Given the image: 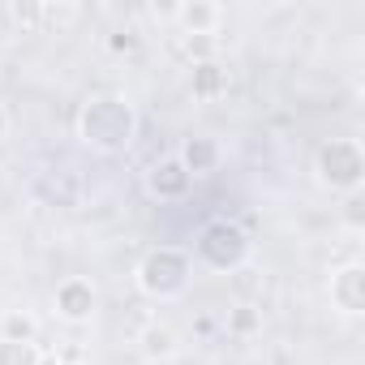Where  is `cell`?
Segmentation results:
<instances>
[{"label": "cell", "instance_id": "obj_1", "mask_svg": "<svg viewBox=\"0 0 365 365\" xmlns=\"http://www.w3.org/2000/svg\"><path fill=\"white\" fill-rule=\"evenodd\" d=\"M78 138L82 146L99 155H125L138 138V112L120 95H95L78 112Z\"/></svg>", "mask_w": 365, "mask_h": 365}, {"label": "cell", "instance_id": "obj_2", "mask_svg": "<svg viewBox=\"0 0 365 365\" xmlns=\"http://www.w3.org/2000/svg\"><path fill=\"white\" fill-rule=\"evenodd\" d=\"M133 279H138L142 297H150V301H176V297H185L190 284H194V258L185 250H176V245H159V250H150L138 262Z\"/></svg>", "mask_w": 365, "mask_h": 365}, {"label": "cell", "instance_id": "obj_3", "mask_svg": "<svg viewBox=\"0 0 365 365\" xmlns=\"http://www.w3.org/2000/svg\"><path fill=\"white\" fill-rule=\"evenodd\" d=\"M314 172H318V180H322L331 194H356L361 180H365L361 142H352V138H331V142L318 150Z\"/></svg>", "mask_w": 365, "mask_h": 365}, {"label": "cell", "instance_id": "obj_4", "mask_svg": "<svg viewBox=\"0 0 365 365\" xmlns=\"http://www.w3.org/2000/svg\"><path fill=\"white\" fill-rule=\"evenodd\" d=\"M194 250H198L202 267H211V271H237L250 258V232L241 224H232V220H211L198 232Z\"/></svg>", "mask_w": 365, "mask_h": 365}, {"label": "cell", "instance_id": "obj_5", "mask_svg": "<svg viewBox=\"0 0 365 365\" xmlns=\"http://www.w3.org/2000/svg\"><path fill=\"white\" fill-rule=\"evenodd\" d=\"M95 305H99V297H95L91 279H82V275L61 279L56 292H52L56 318H65V322H73V327H78V322H91V318H95Z\"/></svg>", "mask_w": 365, "mask_h": 365}, {"label": "cell", "instance_id": "obj_6", "mask_svg": "<svg viewBox=\"0 0 365 365\" xmlns=\"http://www.w3.org/2000/svg\"><path fill=\"white\" fill-rule=\"evenodd\" d=\"M190 185H194V176L185 172V163H180L176 155L150 163V172H146V190H150V198H159V202H180V198L190 194Z\"/></svg>", "mask_w": 365, "mask_h": 365}, {"label": "cell", "instance_id": "obj_7", "mask_svg": "<svg viewBox=\"0 0 365 365\" xmlns=\"http://www.w3.org/2000/svg\"><path fill=\"white\" fill-rule=\"evenodd\" d=\"M331 305L348 318L365 314V267L361 262H348L331 275Z\"/></svg>", "mask_w": 365, "mask_h": 365}, {"label": "cell", "instance_id": "obj_8", "mask_svg": "<svg viewBox=\"0 0 365 365\" xmlns=\"http://www.w3.org/2000/svg\"><path fill=\"white\" fill-rule=\"evenodd\" d=\"M176 26L185 31L190 39H202V35H215L220 22H224V9L215 5V0H185V5H176L172 9Z\"/></svg>", "mask_w": 365, "mask_h": 365}, {"label": "cell", "instance_id": "obj_9", "mask_svg": "<svg viewBox=\"0 0 365 365\" xmlns=\"http://www.w3.org/2000/svg\"><path fill=\"white\" fill-rule=\"evenodd\" d=\"M176 159L185 163L190 176H211V172L220 168V142H215V138H190L185 146H180Z\"/></svg>", "mask_w": 365, "mask_h": 365}, {"label": "cell", "instance_id": "obj_10", "mask_svg": "<svg viewBox=\"0 0 365 365\" xmlns=\"http://www.w3.org/2000/svg\"><path fill=\"white\" fill-rule=\"evenodd\" d=\"M138 344H142V356H146V361H168V356H176V331L163 327V322H150V327L138 335Z\"/></svg>", "mask_w": 365, "mask_h": 365}, {"label": "cell", "instance_id": "obj_11", "mask_svg": "<svg viewBox=\"0 0 365 365\" xmlns=\"http://www.w3.org/2000/svg\"><path fill=\"white\" fill-rule=\"evenodd\" d=\"M0 365H43L35 339H0Z\"/></svg>", "mask_w": 365, "mask_h": 365}, {"label": "cell", "instance_id": "obj_12", "mask_svg": "<svg viewBox=\"0 0 365 365\" xmlns=\"http://www.w3.org/2000/svg\"><path fill=\"white\" fill-rule=\"evenodd\" d=\"M220 91H224V69H220L215 61L194 65V95H198V99H215Z\"/></svg>", "mask_w": 365, "mask_h": 365}, {"label": "cell", "instance_id": "obj_13", "mask_svg": "<svg viewBox=\"0 0 365 365\" xmlns=\"http://www.w3.org/2000/svg\"><path fill=\"white\" fill-rule=\"evenodd\" d=\"M35 335H39V322L26 309H9L0 318V339H35Z\"/></svg>", "mask_w": 365, "mask_h": 365}, {"label": "cell", "instance_id": "obj_14", "mask_svg": "<svg viewBox=\"0 0 365 365\" xmlns=\"http://www.w3.org/2000/svg\"><path fill=\"white\" fill-rule=\"evenodd\" d=\"M228 327H232L237 335H250V331H258L262 322H258V314H254V309H245V305H241V309L232 314V322H228Z\"/></svg>", "mask_w": 365, "mask_h": 365}, {"label": "cell", "instance_id": "obj_15", "mask_svg": "<svg viewBox=\"0 0 365 365\" xmlns=\"http://www.w3.org/2000/svg\"><path fill=\"white\" fill-rule=\"evenodd\" d=\"M5 133H9V116H5V103H0V142H5Z\"/></svg>", "mask_w": 365, "mask_h": 365}, {"label": "cell", "instance_id": "obj_16", "mask_svg": "<svg viewBox=\"0 0 365 365\" xmlns=\"http://www.w3.org/2000/svg\"><path fill=\"white\" fill-rule=\"evenodd\" d=\"M69 365H78V361H69Z\"/></svg>", "mask_w": 365, "mask_h": 365}]
</instances>
